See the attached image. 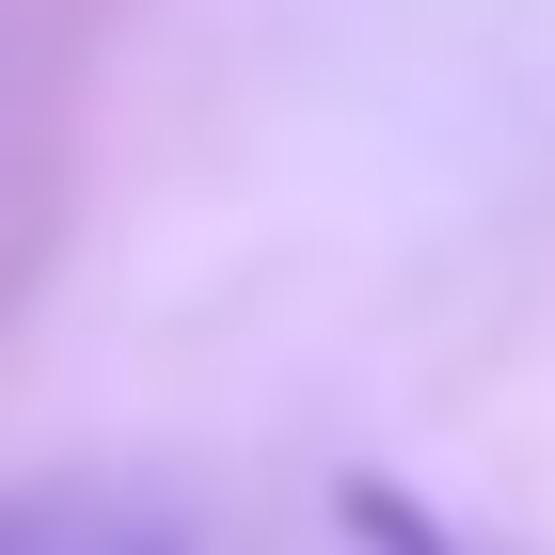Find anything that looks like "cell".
Returning a JSON list of instances; mask_svg holds the SVG:
<instances>
[{"instance_id":"1","label":"cell","mask_w":555,"mask_h":555,"mask_svg":"<svg viewBox=\"0 0 555 555\" xmlns=\"http://www.w3.org/2000/svg\"><path fill=\"white\" fill-rule=\"evenodd\" d=\"M0 555H175V524L128 492H0Z\"/></svg>"},{"instance_id":"2","label":"cell","mask_w":555,"mask_h":555,"mask_svg":"<svg viewBox=\"0 0 555 555\" xmlns=\"http://www.w3.org/2000/svg\"><path fill=\"white\" fill-rule=\"evenodd\" d=\"M334 555H444V524H428L413 492H382V476H349V508H334Z\"/></svg>"}]
</instances>
